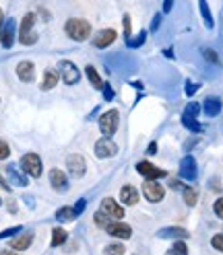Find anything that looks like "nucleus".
<instances>
[{
    "label": "nucleus",
    "instance_id": "24",
    "mask_svg": "<svg viewBox=\"0 0 223 255\" xmlns=\"http://www.w3.org/2000/svg\"><path fill=\"white\" fill-rule=\"evenodd\" d=\"M56 218L60 222H71V221H74V218H76V212H74V208L64 206V208H60L56 212Z\"/></svg>",
    "mask_w": 223,
    "mask_h": 255
},
{
    "label": "nucleus",
    "instance_id": "45",
    "mask_svg": "<svg viewBox=\"0 0 223 255\" xmlns=\"http://www.w3.org/2000/svg\"><path fill=\"white\" fill-rule=\"evenodd\" d=\"M169 187L171 189H184V186L180 181H169Z\"/></svg>",
    "mask_w": 223,
    "mask_h": 255
},
{
    "label": "nucleus",
    "instance_id": "46",
    "mask_svg": "<svg viewBox=\"0 0 223 255\" xmlns=\"http://www.w3.org/2000/svg\"><path fill=\"white\" fill-rule=\"evenodd\" d=\"M155 151H157V144H155V142H151L149 148H147V153H149V154H155Z\"/></svg>",
    "mask_w": 223,
    "mask_h": 255
},
{
    "label": "nucleus",
    "instance_id": "39",
    "mask_svg": "<svg viewBox=\"0 0 223 255\" xmlns=\"http://www.w3.org/2000/svg\"><path fill=\"white\" fill-rule=\"evenodd\" d=\"M19 231H21V226H13V228H6V231H2V233H0V239H6V237H11V235L19 233Z\"/></svg>",
    "mask_w": 223,
    "mask_h": 255
},
{
    "label": "nucleus",
    "instance_id": "9",
    "mask_svg": "<svg viewBox=\"0 0 223 255\" xmlns=\"http://www.w3.org/2000/svg\"><path fill=\"white\" fill-rule=\"evenodd\" d=\"M116 153H118V146L112 142L108 136L95 142V154L99 156V159H110V156H114Z\"/></svg>",
    "mask_w": 223,
    "mask_h": 255
},
{
    "label": "nucleus",
    "instance_id": "4",
    "mask_svg": "<svg viewBox=\"0 0 223 255\" xmlns=\"http://www.w3.org/2000/svg\"><path fill=\"white\" fill-rule=\"evenodd\" d=\"M21 167H23V171L29 175V177H39L41 175V159L36 154V153H27V154H23V159H21Z\"/></svg>",
    "mask_w": 223,
    "mask_h": 255
},
{
    "label": "nucleus",
    "instance_id": "29",
    "mask_svg": "<svg viewBox=\"0 0 223 255\" xmlns=\"http://www.w3.org/2000/svg\"><path fill=\"white\" fill-rule=\"evenodd\" d=\"M184 202H186V206H194L196 204V198H199V193H196L194 187H184Z\"/></svg>",
    "mask_w": 223,
    "mask_h": 255
},
{
    "label": "nucleus",
    "instance_id": "8",
    "mask_svg": "<svg viewBox=\"0 0 223 255\" xmlns=\"http://www.w3.org/2000/svg\"><path fill=\"white\" fill-rule=\"evenodd\" d=\"M60 76H62V81L66 85H74L79 83V68H76L73 62H68V60H64V62H60Z\"/></svg>",
    "mask_w": 223,
    "mask_h": 255
},
{
    "label": "nucleus",
    "instance_id": "40",
    "mask_svg": "<svg viewBox=\"0 0 223 255\" xmlns=\"http://www.w3.org/2000/svg\"><path fill=\"white\" fill-rule=\"evenodd\" d=\"M213 208H215V214H217L219 218H223V198H219V200L215 202V206H213Z\"/></svg>",
    "mask_w": 223,
    "mask_h": 255
},
{
    "label": "nucleus",
    "instance_id": "11",
    "mask_svg": "<svg viewBox=\"0 0 223 255\" xmlns=\"http://www.w3.org/2000/svg\"><path fill=\"white\" fill-rule=\"evenodd\" d=\"M101 212H106L110 218H116V221H120V218L124 216L122 206H120L114 198H104V200H101Z\"/></svg>",
    "mask_w": 223,
    "mask_h": 255
},
{
    "label": "nucleus",
    "instance_id": "17",
    "mask_svg": "<svg viewBox=\"0 0 223 255\" xmlns=\"http://www.w3.org/2000/svg\"><path fill=\"white\" fill-rule=\"evenodd\" d=\"M120 200H122V204H126V206H134L136 202H139V191L132 186H124L120 189Z\"/></svg>",
    "mask_w": 223,
    "mask_h": 255
},
{
    "label": "nucleus",
    "instance_id": "30",
    "mask_svg": "<svg viewBox=\"0 0 223 255\" xmlns=\"http://www.w3.org/2000/svg\"><path fill=\"white\" fill-rule=\"evenodd\" d=\"M167 255H188V247H186V243L184 241H176L174 243V247L169 249Z\"/></svg>",
    "mask_w": 223,
    "mask_h": 255
},
{
    "label": "nucleus",
    "instance_id": "32",
    "mask_svg": "<svg viewBox=\"0 0 223 255\" xmlns=\"http://www.w3.org/2000/svg\"><path fill=\"white\" fill-rule=\"evenodd\" d=\"M110 222H112V218H110V216H108L106 212H101V210H99V212L95 214V224H97V226L106 228V226H108Z\"/></svg>",
    "mask_w": 223,
    "mask_h": 255
},
{
    "label": "nucleus",
    "instance_id": "31",
    "mask_svg": "<svg viewBox=\"0 0 223 255\" xmlns=\"http://www.w3.org/2000/svg\"><path fill=\"white\" fill-rule=\"evenodd\" d=\"M104 255H124V247L120 243H112L104 249Z\"/></svg>",
    "mask_w": 223,
    "mask_h": 255
},
{
    "label": "nucleus",
    "instance_id": "12",
    "mask_svg": "<svg viewBox=\"0 0 223 255\" xmlns=\"http://www.w3.org/2000/svg\"><path fill=\"white\" fill-rule=\"evenodd\" d=\"M0 43L4 48H11L15 43V21L13 19H6L0 25Z\"/></svg>",
    "mask_w": 223,
    "mask_h": 255
},
{
    "label": "nucleus",
    "instance_id": "14",
    "mask_svg": "<svg viewBox=\"0 0 223 255\" xmlns=\"http://www.w3.org/2000/svg\"><path fill=\"white\" fill-rule=\"evenodd\" d=\"M50 183H52V187L56 191H66L68 189V177H66V173L60 171V169L50 171Z\"/></svg>",
    "mask_w": 223,
    "mask_h": 255
},
{
    "label": "nucleus",
    "instance_id": "35",
    "mask_svg": "<svg viewBox=\"0 0 223 255\" xmlns=\"http://www.w3.org/2000/svg\"><path fill=\"white\" fill-rule=\"evenodd\" d=\"M211 245H213V247H215L217 251H223V235H215V237H213Z\"/></svg>",
    "mask_w": 223,
    "mask_h": 255
},
{
    "label": "nucleus",
    "instance_id": "19",
    "mask_svg": "<svg viewBox=\"0 0 223 255\" xmlns=\"http://www.w3.org/2000/svg\"><path fill=\"white\" fill-rule=\"evenodd\" d=\"M6 175H8V179H11L15 186H19V187H25V186L29 183L27 177H25V175H23L19 169H17L15 165H8V167H6Z\"/></svg>",
    "mask_w": 223,
    "mask_h": 255
},
{
    "label": "nucleus",
    "instance_id": "48",
    "mask_svg": "<svg viewBox=\"0 0 223 255\" xmlns=\"http://www.w3.org/2000/svg\"><path fill=\"white\" fill-rule=\"evenodd\" d=\"M0 204H2V200H0Z\"/></svg>",
    "mask_w": 223,
    "mask_h": 255
},
{
    "label": "nucleus",
    "instance_id": "5",
    "mask_svg": "<svg viewBox=\"0 0 223 255\" xmlns=\"http://www.w3.org/2000/svg\"><path fill=\"white\" fill-rule=\"evenodd\" d=\"M164 187H161V183L155 181V179H147L143 183V196L147 198L149 202H159L161 198H164Z\"/></svg>",
    "mask_w": 223,
    "mask_h": 255
},
{
    "label": "nucleus",
    "instance_id": "43",
    "mask_svg": "<svg viewBox=\"0 0 223 255\" xmlns=\"http://www.w3.org/2000/svg\"><path fill=\"white\" fill-rule=\"evenodd\" d=\"M199 91V85H186V95H194Z\"/></svg>",
    "mask_w": 223,
    "mask_h": 255
},
{
    "label": "nucleus",
    "instance_id": "2",
    "mask_svg": "<svg viewBox=\"0 0 223 255\" xmlns=\"http://www.w3.org/2000/svg\"><path fill=\"white\" fill-rule=\"evenodd\" d=\"M33 23H36V15L33 13H27L23 17V23L19 29V41L23 46H33L37 41V33L33 31Z\"/></svg>",
    "mask_w": 223,
    "mask_h": 255
},
{
    "label": "nucleus",
    "instance_id": "22",
    "mask_svg": "<svg viewBox=\"0 0 223 255\" xmlns=\"http://www.w3.org/2000/svg\"><path fill=\"white\" fill-rule=\"evenodd\" d=\"M56 83H58V74L54 72V70H46L44 81H41V91H50V89H54Z\"/></svg>",
    "mask_w": 223,
    "mask_h": 255
},
{
    "label": "nucleus",
    "instance_id": "44",
    "mask_svg": "<svg viewBox=\"0 0 223 255\" xmlns=\"http://www.w3.org/2000/svg\"><path fill=\"white\" fill-rule=\"evenodd\" d=\"M174 6V0H164V13H169Z\"/></svg>",
    "mask_w": 223,
    "mask_h": 255
},
{
    "label": "nucleus",
    "instance_id": "27",
    "mask_svg": "<svg viewBox=\"0 0 223 255\" xmlns=\"http://www.w3.org/2000/svg\"><path fill=\"white\" fill-rule=\"evenodd\" d=\"M66 239H68V233L64 228H54L52 231V247H60Z\"/></svg>",
    "mask_w": 223,
    "mask_h": 255
},
{
    "label": "nucleus",
    "instance_id": "10",
    "mask_svg": "<svg viewBox=\"0 0 223 255\" xmlns=\"http://www.w3.org/2000/svg\"><path fill=\"white\" fill-rule=\"evenodd\" d=\"M66 167H68V173L73 175V177H83L85 175V169H87V165H85V159L81 154H71L66 159Z\"/></svg>",
    "mask_w": 223,
    "mask_h": 255
},
{
    "label": "nucleus",
    "instance_id": "42",
    "mask_svg": "<svg viewBox=\"0 0 223 255\" xmlns=\"http://www.w3.org/2000/svg\"><path fill=\"white\" fill-rule=\"evenodd\" d=\"M85 206H87V202H85V200H79V204L74 206V212H76V216H79V214L83 212V210H85Z\"/></svg>",
    "mask_w": 223,
    "mask_h": 255
},
{
    "label": "nucleus",
    "instance_id": "34",
    "mask_svg": "<svg viewBox=\"0 0 223 255\" xmlns=\"http://www.w3.org/2000/svg\"><path fill=\"white\" fill-rule=\"evenodd\" d=\"M8 154H11V148H8V144L4 142V140H0V161L8 159Z\"/></svg>",
    "mask_w": 223,
    "mask_h": 255
},
{
    "label": "nucleus",
    "instance_id": "3",
    "mask_svg": "<svg viewBox=\"0 0 223 255\" xmlns=\"http://www.w3.org/2000/svg\"><path fill=\"white\" fill-rule=\"evenodd\" d=\"M118 124H120V113L116 109H110L99 118V130L104 132V136H108V138L112 134H116Z\"/></svg>",
    "mask_w": 223,
    "mask_h": 255
},
{
    "label": "nucleus",
    "instance_id": "20",
    "mask_svg": "<svg viewBox=\"0 0 223 255\" xmlns=\"http://www.w3.org/2000/svg\"><path fill=\"white\" fill-rule=\"evenodd\" d=\"M203 109H204V113H207L209 118H215V116H219V111H221V101L217 99V97H207V99H204Z\"/></svg>",
    "mask_w": 223,
    "mask_h": 255
},
{
    "label": "nucleus",
    "instance_id": "47",
    "mask_svg": "<svg viewBox=\"0 0 223 255\" xmlns=\"http://www.w3.org/2000/svg\"><path fill=\"white\" fill-rule=\"evenodd\" d=\"M0 255H19V253H15V251H11V249H6V251H2Z\"/></svg>",
    "mask_w": 223,
    "mask_h": 255
},
{
    "label": "nucleus",
    "instance_id": "23",
    "mask_svg": "<svg viewBox=\"0 0 223 255\" xmlns=\"http://www.w3.org/2000/svg\"><path fill=\"white\" fill-rule=\"evenodd\" d=\"M85 74H87V78H89V83L95 86V89H104V81L99 78V74H97V70L93 68V66H87L85 68Z\"/></svg>",
    "mask_w": 223,
    "mask_h": 255
},
{
    "label": "nucleus",
    "instance_id": "16",
    "mask_svg": "<svg viewBox=\"0 0 223 255\" xmlns=\"http://www.w3.org/2000/svg\"><path fill=\"white\" fill-rule=\"evenodd\" d=\"M17 76L21 78L23 83H33V78H36V66H33V62H19V66H17Z\"/></svg>",
    "mask_w": 223,
    "mask_h": 255
},
{
    "label": "nucleus",
    "instance_id": "36",
    "mask_svg": "<svg viewBox=\"0 0 223 255\" xmlns=\"http://www.w3.org/2000/svg\"><path fill=\"white\" fill-rule=\"evenodd\" d=\"M203 54H204V58H207V60H211L213 64H219V58H217V54H215L213 50H207V48H204V50H203Z\"/></svg>",
    "mask_w": 223,
    "mask_h": 255
},
{
    "label": "nucleus",
    "instance_id": "18",
    "mask_svg": "<svg viewBox=\"0 0 223 255\" xmlns=\"http://www.w3.org/2000/svg\"><path fill=\"white\" fill-rule=\"evenodd\" d=\"M157 237H161V239H186L188 231H184L180 226H169V228H161Z\"/></svg>",
    "mask_w": 223,
    "mask_h": 255
},
{
    "label": "nucleus",
    "instance_id": "21",
    "mask_svg": "<svg viewBox=\"0 0 223 255\" xmlns=\"http://www.w3.org/2000/svg\"><path fill=\"white\" fill-rule=\"evenodd\" d=\"M31 241H33V233H23L21 237H17L15 241H11V247L15 251H25L31 245Z\"/></svg>",
    "mask_w": 223,
    "mask_h": 255
},
{
    "label": "nucleus",
    "instance_id": "6",
    "mask_svg": "<svg viewBox=\"0 0 223 255\" xmlns=\"http://www.w3.org/2000/svg\"><path fill=\"white\" fill-rule=\"evenodd\" d=\"M136 171H139L145 179H161V177H166V175H167L164 169H159V167L151 165L149 161H141V163H136Z\"/></svg>",
    "mask_w": 223,
    "mask_h": 255
},
{
    "label": "nucleus",
    "instance_id": "33",
    "mask_svg": "<svg viewBox=\"0 0 223 255\" xmlns=\"http://www.w3.org/2000/svg\"><path fill=\"white\" fill-rule=\"evenodd\" d=\"M199 111H201V105L199 103H188L186 105V109H184V113H186V116H190V118H196V116H199Z\"/></svg>",
    "mask_w": 223,
    "mask_h": 255
},
{
    "label": "nucleus",
    "instance_id": "37",
    "mask_svg": "<svg viewBox=\"0 0 223 255\" xmlns=\"http://www.w3.org/2000/svg\"><path fill=\"white\" fill-rule=\"evenodd\" d=\"M130 35H132V33H130V17L126 15V17H124V39L128 41V39H130Z\"/></svg>",
    "mask_w": 223,
    "mask_h": 255
},
{
    "label": "nucleus",
    "instance_id": "38",
    "mask_svg": "<svg viewBox=\"0 0 223 255\" xmlns=\"http://www.w3.org/2000/svg\"><path fill=\"white\" fill-rule=\"evenodd\" d=\"M104 97H106V101L114 99V89L110 86V83H104Z\"/></svg>",
    "mask_w": 223,
    "mask_h": 255
},
{
    "label": "nucleus",
    "instance_id": "1",
    "mask_svg": "<svg viewBox=\"0 0 223 255\" xmlns=\"http://www.w3.org/2000/svg\"><path fill=\"white\" fill-rule=\"evenodd\" d=\"M64 31L73 41H85L91 35V25L85 19H68L64 25Z\"/></svg>",
    "mask_w": 223,
    "mask_h": 255
},
{
    "label": "nucleus",
    "instance_id": "15",
    "mask_svg": "<svg viewBox=\"0 0 223 255\" xmlns=\"http://www.w3.org/2000/svg\"><path fill=\"white\" fill-rule=\"evenodd\" d=\"M116 41V31L114 29H101L99 33H95L93 37V46L95 48H108L110 43Z\"/></svg>",
    "mask_w": 223,
    "mask_h": 255
},
{
    "label": "nucleus",
    "instance_id": "28",
    "mask_svg": "<svg viewBox=\"0 0 223 255\" xmlns=\"http://www.w3.org/2000/svg\"><path fill=\"white\" fill-rule=\"evenodd\" d=\"M145 41H147V31H141L139 35H136V37H130V39H128L126 46H128V48H141Z\"/></svg>",
    "mask_w": 223,
    "mask_h": 255
},
{
    "label": "nucleus",
    "instance_id": "7",
    "mask_svg": "<svg viewBox=\"0 0 223 255\" xmlns=\"http://www.w3.org/2000/svg\"><path fill=\"white\" fill-rule=\"evenodd\" d=\"M196 175H199V169H196V161L192 156H184L180 161V177L186 179V181H194Z\"/></svg>",
    "mask_w": 223,
    "mask_h": 255
},
{
    "label": "nucleus",
    "instance_id": "13",
    "mask_svg": "<svg viewBox=\"0 0 223 255\" xmlns=\"http://www.w3.org/2000/svg\"><path fill=\"white\" fill-rule=\"evenodd\" d=\"M106 231L112 237H118V239H130L132 237V228L128 224H122V222H110L106 226Z\"/></svg>",
    "mask_w": 223,
    "mask_h": 255
},
{
    "label": "nucleus",
    "instance_id": "26",
    "mask_svg": "<svg viewBox=\"0 0 223 255\" xmlns=\"http://www.w3.org/2000/svg\"><path fill=\"white\" fill-rule=\"evenodd\" d=\"M182 124H184V128H188L190 132H203L204 128L196 121V118H190V116H186V113H182Z\"/></svg>",
    "mask_w": 223,
    "mask_h": 255
},
{
    "label": "nucleus",
    "instance_id": "41",
    "mask_svg": "<svg viewBox=\"0 0 223 255\" xmlns=\"http://www.w3.org/2000/svg\"><path fill=\"white\" fill-rule=\"evenodd\" d=\"M159 25H161V15L157 13L155 17H153V23H151V31H157V29H159Z\"/></svg>",
    "mask_w": 223,
    "mask_h": 255
},
{
    "label": "nucleus",
    "instance_id": "25",
    "mask_svg": "<svg viewBox=\"0 0 223 255\" xmlns=\"http://www.w3.org/2000/svg\"><path fill=\"white\" fill-rule=\"evenodd\" d=\"M199 6H201V15H203V21H204V25L211 29L213 25V15H211V8H209V4H207V0H199Z\"/></svg>",
    "mask_w": 223,
    "mask_h": 255
}]
</instances>
